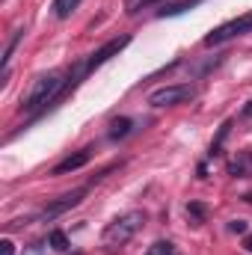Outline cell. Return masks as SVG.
Wrapping results in <instances>:
<instances>
[{
  "instance_id": "1",
  "label": "cell",
  "mask_w": 252,
  "mask_h": 255,
  "mask_svg": "<svg viewBox=\"0 0 252 255\" xmlns=\"http://www.w3.org/2000/svg\"><path fill=\"white\" fill-rule=\"evenodd\" d=\"M65 80L60 71H51V74H42L33 86H30V92H27V98L21 101V110L24 113H36L39 107H45V104H51L60 92H63Z\"/></svg>"
},
{
  "instance_id": "2",
  "label": "cell",
  "mask_w": 252,
  "mask_h": 255,
  "mask_svg": "<svg viewBox=\"0 0 252 255\" xmlns=\"http://www.w3.org/2000/svg\"><path fill=\"white\" fill-rule=\"evenodd\" d=\"M142 223H145V214H142V211H127L122 217H116L113 223H107L101 241H104L107 247H125L127 241L142 229Z\"/></svg>"
},
{
  "instance_id": "3",
  "label": "cell",
  "mask_w": 252,
  "mask_h": 255,
  "mask_svg": "<svg viewBox=\"0 0 252 255\" xmlns=\"http://www.w3.org/2000/svg\"><path fill=\"white\" fill-rule=\"evenodd\" d=\"M250 30H252V12H247V15H241V18H235V21H226V24H220L217 30H211V33L205 36V45L214 48V45H223V42H229V39H235V36H244V33H250Z\"/></svg>"
},
{
  "instance_id": "4",
  "label": "cell",
  "mask_w": 252,
  "mask_h": 255,
  "mask_svg": "<svg viewBox=\"0 0 252 255\" xmlns=\"http://www.w3.org/2000/svg\"><path fill=\"white\" fill-rule=\"evenodd\" d=\"M193 98V86L190 83H178V86H163V89H154L148 95V104L151 107H175V104H184Z\"/></svg>"
},
{
  "instance_id": "5",
  "label": "cell",
  "mask_w": 252,
  "mask_h": 255,
  "mask_svg": "<svg viewBox=\"0 0 252 255\" xmlns=\"http://www.w3.org/2000/svg\"><path fill=\"white\" fill-rule=\"evenodd\" d=\"M86 196V187H77V190H71V193H65V196H60L57 202H51L36 220H54V217H60V214H65L68 208H74V205H80V199Z\"/></svg>"
},
{
  "instance_id": "6",
  "label": "cell",
  "mask_w": 252,
  "mask_h": 255,
  "mask_svg": "<svg viewBox=\"0 0 252 255\" xmlns=\"http://www.w3.org/2000/svg\"><path fill=\"white\" fill-rule=\"evenodd\" d=\"M127 42H130L127 36H119V39H113V42H107L104 48H98V51H95V54H92V57L86 60V65H83V68H86V71H92V68H98V65H104L107 60H113V57H116V54H119L122 48H127Z\"/></svg>"
},
{
  "instance_id": "7",
  "label": "cell",
  "mask_w": 252,
  "mask_h": 255,
  "mask_svg": "<svg viewBox=\"0 0 252 255\" xmlns=\"http://www.w3.org/2000/svg\"><path fill=\"white\" fill-rule=\"evenodd\" d=\"M89 157H92V151H89V148H83V151H77V154H68L63 163H57V166H54V175H65V172H74V169L86 166V163H89Z\"/></svg>"
},
{
  "instance_id": "8",
  "label": "cell",
  "mask_w": 252,
  "mask_h": 255,
  "mask_svg": "<svg viewBox=\"0 0 252 255\" xmlns=\"http://www.w3.org/2000/svg\"><path fill=\"white\" fill-rule=\"evenodd\" d=\"M202 0H178V3H163V9L157 12L160 18H166V15H181V12H187L193 6H199Z\"/></svg>"
},
{
  "instance_id": "9",
  "label": "cell",
  "mask_w": 252,
  "mask_h": 255,
  "mask_svg": "<svg viewBox=\"0 0 252 255\" xmlns=\"http://www.w3.org/2000/svg\"><path fill=\"white\" fill-rule=\"evenodd\" d=\"M130 128H133L130 119H113V125H110V139H122V136H127Z\"/></svg>"
},
{
  "instance_id": "10",
  "label": "cell",
  "mask_w": 252,
  "mask_h": 255,
  "mask_svg": "<svg viewBox=\"0 0 252 255\" xmlns=\"http://www.w3.org/2000/svg\"><path fill=\"white\" fill-rule=\"evenodd\" d=\"M145 255H178V250H175V244H169V241H157V244H151V247L145 250Z\"/></svg>"
},
{
  "instance_id": "11",
  "label": "cell",
  "mask_w": 252,
  "mask_h": 255,
  "mask_svg": "<svg viewBox=\"0 0 252 255\" xmlns=\"http://www.w3.org/2000/svg\"><path fill=\"white\" fill-rule=\"evenodd\" d=\"M77 3H80V0H54V15H57V18H68V15L77 9Z\"/></svg>"
},
{
  "instance_id": "12",
  "label": "cell",
  "mask_w": 252,
  "mask_h": 255,
  "mask_svg": "<svg viewBox=\"0 0 252 255\" xmlns=\"http://www.w3.org/2000/svg\"><path fill=\"white\" fill-rule=\"evenodd\" d=\"M48 244H51V250H57V253H65V250H68V238H65L63 232H51V235H48Z\"/></svg>"
},
{
  "instance_id": "13",
  "label": "cell",
  "mask_w": 252,
  "mask_h": 255,
  "mask_svg": "<svg viewBox=\"0 0 252 255\" xmlns=\"http://www.w3.org/2000/svg\"><path fill=\"white\" fill-rule=\"evenodd\" d=\"M151 3H157V0H127V12L133 15V12H139L142 6H151Z\"/></svg>"
},
{
  "instance_id": "14",
  "label": "cell",
  "mask_w": 252,
  "mask_h": 255,
  "mask_svg": "<svg viewBox=\"0 0 252 255\" xmlns=\"http://www.w3.org/2000/svg\"><path fill=\"white\" fill-rule=\"evenodd\" d=\"M0 255H15V244H12L9 238H3V241H0Z\"/></svg>"
},
{
  "instance_id": "15",
  "label": "cell",
  "mask_w": 252,
  "mask_h": 255,
  "mask_svg": "<svg viewBox=\"0 0 252 255\" xmlns=\"http://www.w3.org/2000/svg\"><path fill=\"white\" fill-rule=\"evenodd\" d=\"M187 211L193 214V217H196V220H202V217H205V208H202V205H196V202H190Z\"/></svg>"
},
{
  "instance_id": "16",
  "label": "cell",
  "mask_w": 252,
  "mask_h": 255,
  "mask_svg": "<svg viewBox=\"0 0 252 255\" xmlns=\"http://www.w3.org/2000/svg\"><path fill=\"white\" fill-rule=\"evenodd\" d=\"M229 229H232L235 235H244V232H247V223H244V220H235V223H229Z\"/></svg>"
},
{
  "instance_id": "17",
  "label": "cell",
  "mask_w": 252,
  "mask_h": 255,
  "mask_svg": "<svg viewBox=\"0 0 252 255\" xmlns=\"http://www.w3.org/2000/svg\"><path fill=\"white\" fill-rule=\"evenodd\" d=\"M244 172H247L244 163H232V175H235V178H244Z\"/></svg>"
},
{
  "instance_id": "18",
  "label": "cell",
  "mask_w": 252,
  "mask_h": 255,
  "mask_svg": "<svg viewBox=\"0 0 252 255\" xmlns=\"http://www.w3.org/2000/svg\"><path fill=\"white\" fill-rule=\"evenodd\" d=\"M244 250H247V253H252V235H247V238H244Z\"/></svg>"
},
{
  "instance_id": "19",
  "label": "cell",
  "mask_w": 252,
  "mask_h": 255,
  "mask_svg": "<svg viewBox=\"0 0 252 255\" xmlns=\"http://www.w3.org/2000/svg\"><path fill=\"white\" fill-rule=\"evenodd\" d=\"M244 116H252V101L247 104V107H244Z\"/></svg>"
}]
</instances>
